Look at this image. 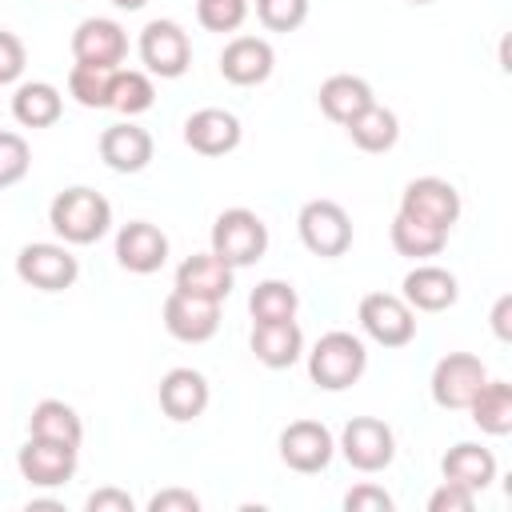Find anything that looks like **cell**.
Returning a JSON list of instances; mask_svg holds the SVG:
<instances>
[{
  "mask_svg": "<svg viewBox=\"0 0 512 512\" xmlns=\"http://www.w3.org/2000/svg\"><path fill=\"white\" fill-rule=\"evenodd\" d=\"M136 48H140V64L148 68V76H160V80H176L192 64V40L176 20H148L140 28Z\"/></svg>",
  "mask_w": 512,
  "mask_h": 512,
  "instance_id": "cell-6",
  "label": "cell"
},
{
  "mask_svg": "<svg viewBox=\"0 0 512 512\" xmlns=\"http://www.w3.org/2000/svg\"><path fill=\"white\" fill-rule=\"evenodd\" d=\"M156 104V84H152V76L148 72H140V68H116V76H112V100H108V108H116L120 116H140V112H148Z\"/></svg>",
  "mask_w": 512,
  "mask_h": 512,
  "instance_id": "cell-31",
  "label": "cell"
},
{
  "mask_svg": "<svg viewBox=\"0 0 512 512\" xmlns=\"http://www.w3.org/2000/svg\"><path fill=\"white\" fill-rule=\"evenodd\" d=\"M240 136L244 128L228 108H196L184 120V144L196 156H228L240 148Z\"/></svg>",
  "mask_w": 512,
  "mask_h": 512,
  "instance_id": "cell-17",
  "label": "cell"
},
{
  "mask_svg": "<svg viewBox=\"0 0 512 512\" xmlns=\"http://www.w3.org/2000/svg\"><path fill=\"white\" fill-rule=\"evenodd\" d=\"M152 152H156L152 132L140 128V124H132V120L112 124V128L100 132V160H104L112 172H120V176L144 172V168L152 164Z\"/></svg>",
  "mask_w": 512,
  "mask_h": 512,
  "instance_id": "cell-18",
  "label": "cell"
},
{
  "mask_svg": "<svg viewBox=\"0 0 512 512\" xmlns=\"http://www.w3.org/2000/svg\"><path fill=\"white\" fill-rule=\"evenodd\" d=\"M508 312H512V296H500L496 308H492V332H496L500 340L512 336V328H508Z\"/></svg>",
  "mask_w": 512,
  "mask_h": 512,
  "instance_id": "cell-41",
  "label": "cell"
},
{
  "mask_svg": "<svg viewBox=\"0 0 512 512\" xmlns=\"http://www.w3.org/2000/svg\"><path fill=\"white\" fill-rule=\"evenodd\" d=\"M276 52L264 36H232L220 52V76L236 88H256L272 76Z\"/></svg>",
  "mask_w": 512,
  "mask_h": 512,
  "instance_id": "cell-15",
  "label": "cell"
},
{
  "mask_svg": "<svg viewBox=\"0 0 512 512\" xmlns=\"http://www.w3.org/2000/svg\"><path fill=\"white\" fill-rule=\"evenodd\" d=\"M336 448L356 472H384L396 456V432L380 416H352Z\"/></svg>",
  "mask_w": 512,
  "mask_h": 512,
  "instance_id": "cell-8",
  "label": "cell"
},
{
  "mask_svg": "<svg viewBox=\"0 0 512 512\" xmlns=\"http://www.w3.org/2000/svg\"><path fill=\"white\" fill-rule=\"evenodd\" d=\"M112 76L116 68H100V64H72L68 72V96L80 104V108H108L112 100Z\"/></svg>",
  "mask_w": 512,
  "mask_h": 512,
  "instance_id": "cell-32",
  "label": "cell"
},
{
  "mask_svg": "<svg viewBox=\"0 0 512 512\" xmlns=\"http://www.w3.org/2000/svg\"><path fill=\"white\" fill-rule=\"evenodd\" d=\"M296 232L300 244L320 260H336L352 248V216L336 200H308L296 216Z\"/></svg>",
  "mask_w": 512,
  "mask_h": 512,
  "instance_id": "cell-4",
  "label": "cell"
},
{
  "mask_svg": "<svg viewBox=\"0 0 512 512\" xmlns=\"http://www.w3.org/2000/svg\"><path fill=\"white\" fill-rule=\"evenodd\" d=\"M408 4H432V0H408Z\"/></svg>",
  "mask_w": 512,
  "mask_h": 512,
  "instance_id": "cell-43",
  "label": "cell"
},
{
  "mask_svg": "<svg viewBox=\"0 0 512 512\" xmlns=\"http://www.w3.org/2000/svg\"><path fill=\"white\" fill-rule=\"evenodd\" d=\"M348 136H352V144L360 148V152H388V148H396V140H400V120H396V112L392 108H384V104H368L364 112H356L348 124Z\"/></svg>",
  "mask_w": 512,
  "mask_h": 512,
  "instance_id": "cell-28",
  "label": "cell"
},
{
  "mask_svg": "<svg viewBox=\"0 0 512 512\" xmlns=\"http://www.w3.org/2000/svg\"><path fill=\"white\" fill-rule=\"evenodd\" d=\"M72 56L80 64H100V68H120L128 56V32L108 20V16H88L72 32Z\"/></svg>",
  "mask_w": 512,
  "mask_h": 512,
  "instance_id": "cell-14",
  "label": "cell"
},
{
  "mask_svg": "<svg viewBox=\"0 0 512 512\" xmlns=\"http://www.w3.org/2000/svg\"><path fill=\"white\" fill-rule=\"evenodd\" d=\"M148 0H112V8H120V12H140Z\"/></svg>",
  "mask_w": 512,
  "mask_h": 512,
  "instance_id": "cell-42",
  "label": "cell"
},
{
  "mask_svg": "<svg viewBox=\"0 0 512 512\" xmlns=\"http://www.w3.org/2000/svg\"><path fill=\"white\" fill-rule=\"evenodd\" d=\"M440 476L452 484H464L472 492H484L496 480V456L472 440H460L440 456Z\"/></svg>",
  "mask_w": 512,
  "mask_h": 512,
  "instance_id": "cell-24",
  "label": "cell"
},
{
  "mask_svg": "<svg viewBox=\"0 0 512 512\" xmlns=\"http://www.w3.org/2000/svg\"><path fill=\"white\" fill-rule=\"evenodd\" d=\"M64 112V96L48 80H24L12 92V116L24 128H52Z\"/></svg>",
  "mask_w": 512,
  "mask_h": 512,
  "instance_id": "cell-25",
  "label": "cell"
},
{
  "mask_svg": "<svg viewBox=\"0 0 512 512\" xmlns=\"http://www.w3.org/2000/svg\"><path fill=\"white\" fill-rule=\"evenodd\" d=\"M296 308H300V296L288 280H260L248 296V312H252V324H272V320H296Z\"/></svg>",
  "mask_w": 512,
  "mask_h": 512,
  "instance_id": "cell-30",
  "label": "cell"
},
{
  "mask_svg": "<svg viewBox=\"0 0 512 512\" xmlns=\"http://www.w3.org/2000/svg\"><path fill=\"white\" fill-rule=\"evenodd\" d=\"M208 400H212V388H208L204 372H196V368H168L164 372V380H160V408H164L168 420L188 424V420L204 416Z\"/></svg>",
  "mask_w": 512,
  "mask_h": 512,
  "instance_id": "cell-19",
  "label": "cell"
},
{
  "mask_svg": "<svg viewBox=\"0 0 512 512\" xmlns=\"http://www.w3.org/2000/svg\"><path fill=\"white\" fill-rule=\"evenodd\" d=\"M48 224H52V232H56L64 244L84 248V244H96V240L112 228V204H108L96 188L72 184V188H64V192L52 196V204H48Z\"/></svg>",
  "mask_w": 512,
  "mask_h": 512,
  "instance_id": "cell-1",
  "label": "cell"
},
{
  "mask_svg": "<svg viewBox=\"0 0 512 512\" xmlns=\"http://www.w3.org/2000/svg\"><path fill=\"white\" fill-rule=\"evenodd\" d=\"M24 64H28V52H24V40L16 32H4L0 28V88L4 84H16L24 76Z\"/></svg>",
  "mask_w": 512,
  "mask_h": 512,
  "instance_id": "cell-36",
  "label": "cell"
},
{
  "mask_svg": "<svg viewBox=\"0 0 512 512\" xmlns=\"http://www.w3.org/2000/svg\"><path fill=\"white\" fill-rule=\"evenodd\" d=\"M460 208H464L460 192L444 176H416L400 192V212H408L416 220H428V224H436L444 232H452V224L460 220Z\"/></svg>",
  "mask_w": 512,
  "mask_h": 512,
  "instance_id": "cell-11",
  "label": "cell"
},
{
  "mask_svg": "<svg viewBox=\"0 0 512 512\" xmlns=\"http://www.w3.org/2000/svg\"><path fill=\"white\" fill-rule=\"evenodd\" d=\"M256 20L268 32H296L308 20V0H256Z\"/></svg>",
  "mask_w": 512,
  "mask_h": 512,
  "instance_id": "cell-35",
  "label": "cell"
},
{
  "mask_svg": "<svg viewBox=\"0 0 512 512\" xmlns=\"http://www.w3.org/2000/svg\"><path fill=\"white\" fill-rule=\"evenodd\" d=\"M248 344H252V356H256L264 368H272V372L292 368V364L304 356V332H300V324H296V320L252 324Z\"/></svg>",
  "mask_w": 512,
  "mask_h": 512,
  "instance_id": "cell-22",
  "label": "cell"
},
{
  "mask_svg": "<svg viewBox=\"0 0 512 512\" xmlns=\"http://www.w3.org/2000/svg\"><path fill=\"white\" fill-rule=\"evenodd\" d=\"M148 512H200V496L188 488H164L148 500Z\"/></svg>",
  "mask_w": 512,
  "mask_h": 512,
  "instance_id": "cell-39",
  "label": "cell"
},
{
  "mask_svg": "<svg viewBox=\"0 0 512 512\" xmlns=\"http://www.w3.org/2000/svg\"><path fill=\"white\" fill-rule=\"evenodd\" d=\"M484 380H488V368H484L480 356H472V352H448V356L436 360L428 388H432V400L440 408L460 412V408H468V400L480 392Z\"/></svg>",
  "mask_w": 512,
  "mask_h": 512,
  "instance_id": "cell-10",
  "label": "cell"
},
{
  "mask_svg": "<svg viewBox=\"0 0 512 512\" xmlns=\"http://www.w3.org/2000/svg\"><path fill=\"white\" fill-rule=\"evenodd\" d=\"M164 328H168V336L180 340V344H204V340H212L216 328H220V304L172 288V292L164 296Z\"/></svg>",
  "mask_w": 512,
  "mask_h": 512,
  "instance_id": "cell-13",
  "label": "cell"
},
{
  "mask_svg": "<svg viewBox=\"0 0 512 512\" xmlns=\"http://www.w3.org/2000/svg\"><path fill=\"white\" fill-rule=\"evenodd\" d=\"M388 236H392V248H396L400 256H408V260H428V256H436V252L448 244V232H444V228H436V224H428V220H416V216H408V212H396V216H392Z\"/></svg>",
  "mask_w": 512,
  "mask_h": 512,
  "instance_id": "cell-29",
  "label": "cell"
},
{
  "mask_svg": "<svg viewBox=\"0 0 512 512\" xmlns=\"http://www.w3.org/2000/svg\"><path fill=\"white\" fill-rule=\"evenodd\" d=\"M16 276L36 288V292H64L76 284L80 276V260L68 252V244H52V240H36V244H24L16 252Z\"/></svg>",
  "mask_w": 512,
  "mask_h": 512,
  "instance_id": "cell-5",
  "label": "cell"
},
{
  "mask_svg": "<svg viewBox=\"0 0 512 512\" xmlns=\"http://www.w3.org/2000/svg\"><path fill=\"white\" fill-rule=\"evenodd\" d=\"M472 416V424L488 436H508L512 432V384L508 380H484L480 392L468 400L464 408Z\"/></svg>",
  "mask_w": 512,
  "mask_h": 512,
  "instance_id": "cell-26",
  "label": "cell"
},
{
  "mask_svg": "<svg viewBox=\"0 0 512 512\" xmlns=\"http://www.w3.org/2000/svg\"><path fill=\"white\" fill-rule=\"evenodd\" d=\"M368 368V348L360 336L336 328V332H324L316 340V348L308 352V376L316 388L324 392H344L352 388Z\"/></svg>",
  "mask_w": 512,
  "mask_h": 512,
  "instance_id": "cell-2",
  "label": "cell"
},
{
  "mask_svg": "<svg viewBox=\"0 0 512 512\" xmlns=\"http://www.w3.org/2000/svg\"><path fill=\"white\" fill-rule=\"evenodd\" d=\"M400 288H404L400 296L408 300L412 312H444V308H452V304L460 300L456 276H452L448 268H440V264H416V268L404 276Z\"/></svg>",
  "mask_w": 512,
  "mask_h": 512,
  "instance_id": "cell-21",
  "label": "cell"
},
{
  "mask_svg": "<svg viewBox=\"0 0 512 512\" xmlns=\"http://www.w3.org/2000/svg\"><path fill=\"white\" fill-rule=\"evenodd\" d=\"M28 436H44V440H60V444L80 448V440H84V420H80V412H76L72 404L48 396V400L32 404V412H28Z\"/></svg>",
  "mask_w": 512,
  "mask_h": 512,
  "instance_id": "cell-27",
  "label": "cell"
},
{
  "mask_svg": "<svg viewBox=\"0 0 512 512\" xmlns=\"http://www.w3.org/2000/svg\"><path fill=\"white\" fill-rule=\"evenodd\" d=\"M232 276H236V268H228L216 252H192V256H184L180 268H176V288L188 292V296L224 304L228 292H232Z\"/></svg>",
  "mask_w": 512,
  "mask_h": 512,
  "instance_id": "cell-20",
  "label": "cell"
},
{
  "mask_svg": "<svg viewBox=\"0 0 512 512\" xmlns=\"http://www.w3.org/2000/svg\"><path fill=\"white\" fill-rule=\"evenodd\" d=\"M228 268H248L268 252V224L252 208H224L212 220V248Z\"/></svg>",
  "mask_w": 512,
  "mask_h": 512,
  "instance_id": "cell-3",
  "label": "cell"
},
{
  "mask_svg": "<svg viewBox=\"0 0 512 512\" xmlns=\"http://www.w3.org/2000/svg\"><path fill=\"white\" fill-rule=\"evenodd\" d=\"M28 168H32V148H28V140H24L20 132L0 128V192L12 188V184H20V180L28 176Z\"/></svg>",
  "mask_w": 512,
  "mask_h": 512,
  "instance_id": "cell-33",
  "label": "cell"
},
{
  "mask_svg": "<svg viewBox=\"0 0 512 512\" xmlns=\"http://www.w3.org/2000/svg\"><path fill=\"white\" fill-rule=\"evenodd\" d=\"M356 320H360L364 336L384 348H404L416 336V312L396 292H368L356 308Z\"/></svg>",
  "mask_w": 512,
  "mask_h": 512,
  "instance_id": "cell-7",
  "label": "cell"
},
{
  "mask_svg": "<svg viewBox=\"0 0 512 512\" xmlns=\"http://www.w3.org/2000/svg\"><path fill=\"white\" fill-rule=\"evenodd\" d=\"M280 460L292 468V472H324L336 456V436L320 424V420H292L284 432H280Z\"/></svg>",
  "mask_w": 512,
  "mask_h": 512,
  "instance_id": "cell-12",
  "label": "cell"
},
{
  "mask_svg": "<svg viewBox=\"0 0 512 512\" xmlns=\"http://www.w3.org/2000/svg\"><path fill=\"white\" fill-rule=\"evenodd\" d=\"M472 508H476V492L464 484H452V480H444L428 496V512H472Z\"/></svg>",
  "mask_w": 512,
  "mask_h": 512,
  "instance_id": "cell-37",
  "label": "cell"
},
{
  "mask_svg": "<svg viewBox=\"0 0 512 512\" xmlns=\"http://www.w3.org/2000/svg\"><path fill=\"white\" fill-rule=\"evenodd\" d=\"M76 464H80V448L44 436H28L16 452V468L32 488H64L76 476Z\"/></svg>",
  "mask_w": 512,
  "mask_h": 512,
  "instance_id": "cell-9",
  "label": "cell"
},
{
  "mask_svg": "<svg viewBox=\"0 0 512 512\" xmlns=\"http://www.w3.org/2000/svg\"><path fill=\"white\" fill-rule=\"evenodd\" d=\"M344 508L348 512H392V496L380 484H356L344 492Z\"/></svg>",
  "mask_w": 512,
  "mask_h": 512,
  "instance_id": "cell-38",
  "label": "cell"
},
{
  "mask_svg": "<svg viewBox=\"0 0 512 512\" xmlns=\"http://www.w3.org/2000/svg\"><path fill=\"white\" fill-rule=\"evenodd\" d=\"M88 512H136V500L124 492V488H96L88 500H84Z\"/></svg>",
  "mask_w": 512,
  "mask_h": 512,
  "instance_id": "cell-40",
  "label": "cell"
},
{
  "mask_svg": "<svg viewBox=\"0 0 512 512\" xmlns=\"http://www.w3.org/2000/svg\"><path fill=\"white\" fill-rule=\"evenodd\" d=\"M196 20L208 32H236L248 20V0H196Z\"/></svg>",
  "mask_w": 512,
  "mask_h": 512,
  "instance_id": "cell-34",
  "label": "cell"
},
{
  "mask_svg": "<svg viewBox=\"0 0 512 512\" xmlns=\"http://www.w3.org/2000/svg\"><path fill=\"white\" fill-rule=\"evenodd\" d=\"M168 260V236L148 224V220H128L120 232H116V264L124 272H136V276H152L160 272Z\"/></svg>",
  "mask_w": 512,
  "mask_h": 512,
  "instance_id": "cell-16",
  "label": "cell"
},
{
  "mask_svg": "<svg viewBox=\"0 0 512 512\" xmlns=\"http://www.w3.org/2000/svg\"><path fill=\"white\" fill-rule=\"evenodd\" d=\"M372 100H376V96H372V84H368L364 76H352V72L328 76V80L320 84V92H316V104H320V112H324L332 124H348V120H352L356 112H364Z\"/></svg>",
  "mask_w": 512,
  "mask_h": 512,
  "instance_id": "cell-23",
  "label": "cell"
}]
</instances>
